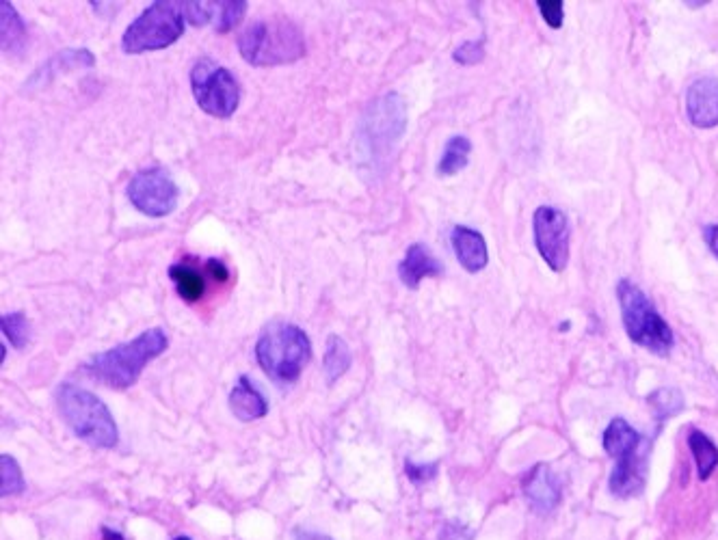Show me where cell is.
<instances>
[{
	"mask_svg": "<svg viewBox=\"0 0 718 540\" xmlns=\"http://www.w3.org/2000/svg\"><path fill=\"white\" fill-rule=\"evenodd\" d=\"M167 335L163 329H150L128 344L91 357L85 372L98 383L113 389H128L139 381L143 368L167 350Z\"/></svg>",
	"mask_w": 718,
	"mask_h": 540,
	"instance_id": "6da1fadb",
	"label": "cell"
},
{
	"mask_svg": "<svg viewBox=\"0 0 718 540\" xmlns=\"http://www.w3.org/2000/svg\"><path fill=\"white\" fill-rule=\"evenodd\" d=\"M238 50L256 67L288 65L305 57V39L299 26L288 18L256 20L238 37Z\"/></svg>",
	"mask_w": 718,
	"mask_h": 540,
	"instance_id": "7a4b0ae2",
	"label": "cell"
},
{
	"mask_svg": "<svg viewBox=\"0 0 718 540\" xmlns=\"http://www.w3.org/2000/svg\"><path fill=\"white\" fill-rule=\"evenodd\" d=\"M59 413L78 439L93 448L111 450L119 441V430L106 404L89 389L63 383L57 391Z\"/></svg>",
	"mask_w": 718,
	"mask_h": 540,
	"instance_id": "3957f363",
	"label": "cell"
},
{
	"mask_svg": "<svg viewBox=\"0 0 718 540\" xmlns=\"http://www.w3.org/2000/svg\"><path fill=\"white\" fill-rule=\"evenodd\" d=\"M256 359L275 383L292 385L312 359L310 337L295 324L273 322L260 335Z\"/></svg>",
	"mask_w": 718,
	"mask_h": 540,
	"instance_id": "277c9868",
	"label": "cell"
},
{
	"mask_svg": "<svg viewBox=\"0 0 718 540\" xmlns=\"http://www.w3.org/2000/svg\"><path fill=\"white\" fill-rule=\"evenodd\" d=\"M407 126L405 102L398 93L377 98L372 102L357 126V150L370 167L390 156L392 147L401 141Z\"/></svg>",
	"mask_w": 718,
	"mask_h": 540,
	"instance_id": "5b68a950",
	"label": "cell"
},
{
	"mask_svg": "<svg viewBox=\"0 0 718 540\" xmlns=\"http://www.w3.org/2000/svg\"><path fill=\"white\" fill-rule=\"evenodd\" d=\"M617 296L621 305L623 327L630 340L645 350L660 357H667L675 346V335L658 309L647 299V294L636 283L621 279L617 286Z\"/></svg>",
	"mask_w": 718,
	"mask_h": 540,
	"instance_id": "8992f818",
	"label": "cell"
},
{
	"mask_svg": "<svg viewBox=\"0 0 718 540\" xmlns=\"http://www.w3.org/2000/svg\"><path fill=\"white\" fill-rule=\"evenodd\" d=\"M184 22L182 3H169V0L152 3L126 29L122 50L128 54H141L169 48L182 37Z\"/></svg>",
	"mask_w": 718,
	"mask_h": 540,
	"instance_id": "52a82bcc",
	"label": "cell"
},
{
	"mask_svg": "<svg viewBox=\"0 0 718 540\" xmlns=\"http://www.w3.org/2000/svg\"><path fill=\"white\" fill-rule=\"evenodd\" d=\"M191 87L199 108L212 117H232L241 102V87L234 74L212 59H202L193 65Z\"/></svg>",
	"mask_w": 718,
	"mask_h": 540,
	"instance_id": "ba28073f",
	"label": "cell"
},
{
	"mask_svg": "<svg viewBox=\"0 0 718 540\" xmlns=\"http://www.w3.org/2000/svg\"><path fill=\"white\" fill-rule=\"evenodd\" d=\"M128 199L139 212L161 219L176 210L180 199V188L171 178L169 171L152 167L139 171L128 184Z\"/></svg>",
	"mask_w": 718,
	"mask_h": 540,
	"instance_id": "9c48e42d",
	"label": "cell"
},
{
	"mask_svg": "<svg viewBox=\"0 0 718 540\" xmlns=\"http://www.w3.org/2000/svg\"><path fill=\"white\" fill-rule=\"evenodd\" d=\"M533 227H535V245L537 251L556 273L567 268L569 264V238L571 229L565 212L550 206L537 208L533 216Z\"/></svg>",
	"mask_w": 718,
	"mask_h": 540,
	"instance_id": "30bf717a",
	"label": "cell"
},
{
	"mask_svg": "<svg viewBox=\"0 0 718 540\" xmlns=\"http://www.w3.org/2000/svg\"><path fill=\"white\" fill-rule=\"evenodd\" d=\"M647 458H649L647 443H643L641 448H636L632 452L617 456L615 469L608 480L610 493L621 499H632L641 495L647 482Z\"/></svg>",
	"mask_w": 718,
	"mask_h": 540,
	"instance_id": "8fae6325",
	"label": "cell"
},
{
	"mask_svg": "<svg viewBox=\"0 0 718 540\" xmlns=\"http://www.w3.org/2000/svg\"><path fill=\"white\" fill-rule=\"evenodd\" d=\"M686 111L697 128L710 130L718 126V78L703 76L688 87Z\"/></svg>",
	"mask_w": 718,
	"mask_h": 540,
	"instance_id": "7c38bea8",
	"label": "cell"
},
{
	"mask_svg": "<svg viewBox=\"0 0 718 540\" xmlns=\"http://www.w3.org/2000/svg\"><path fill=\"white\" fill-rule=\"evenodd\" d=\"M524 495L528 497V502L535 512L545 515V512H552L561 504V480L552 474L548 465H537L524 480Z\"/></svg>",
	"mask_w": 718,
	"mask_h": 540,
	"instance_id": "4fadbf2b",
	"label": "cell"
},
{
	"mask_svg": "<svg viewBox=\"0 0 718 540\" xmlns=\"http://www.w3.org/2000/svg\"><path fill=\"white\" fill-rule=\"evenodd\" d=\"M450 242H452V249H455L459 264L468 270V273H481V270L487 266V262H489L487 242H485L483 234H478L476 229L457 225L455 229H452Z\"/></svg>",
	"mask_w": 718,
	"mask_h": 540,
	"instance_id": "5bb4252c",
	"label": "cell"
},
{
	"mask_svg": "<svg viewBox=\"0 0 718 540\" xmlns=\"http://www.w3.org/2000/svg\"><path fill=\"white\" fill-rule=\"evenodd\" d=\"M442 275V262L433 258V253L424 245H411L407 249L405 260L398 264V277L407 288L416 290L424 279L440 277Z\"/></svg>",
	"mask_w": 718,
	"mask_h": 540,
	"instance_id": "9a60e30c",
	"label": "cell"
},
{
	"mask_svg": "<svg viewBox=\"0 0 718 540\" xmlns=\"http://www.w3.org/2000/svg\"><path fill=\"white\" fill-rule=\"evenodd\" d=\"M230 409L241 422H254L269 413V402L247 376H241L230 394Z\"/></svg>",
	"mask_w": 718,
	"mask_h": 540,
	"instance_id": "2e32d148",
	"label": "cell"
},
{
	"mask_svg": "<svg viewBox=\"0 0 718 540\" xmlns=\"http://www.w3.org/2000/svg\"><path fill=\"white\" fill-rule=\"evenodd\" d=\"M643 443L645 439L641 437V432L632 428L623 417H615L604 432V450L610 458H617L621 454L641 448Z\"/></svg>",
	"mask_w": 718,
	"mask_h": 540,
	"instance_id": "e0dca14e",
	"label": "cell"
},
{
	"mask_svg": "<svg viewBox=\"0 0 718 540\" xmlns=\"http://www.w3.org/2000/svg\"><path fill=\"white\" fill-rule=\"evenodd\" d=\"M0 35H3V52L20 54L26 46V26L11 3H0Z\"/></svg>",
	"mask_w": 718,
	"mask_h": 540,
	"instance_id": "ac0fdd59",
	"label": "cell"
},
{
	"mask_svg": "<svg viewBox=\"0 0 718 540\" xmlns=\"http://www.w3.org/2000/svg\"><path fill=\"white\" fill-rule=\"evenodd\" d=\"M169 279L174 281L178 294L186 303H197L204 299L206 281L202 273H197V268L178 262L169 268Z\"/></svg>",
	"mask_w": 718,
	"mask_h": 540,
	"instance_id": "d6986e66",
	"label": "cell"
},
{
	"mask_svg": "<svg viewBox=\"0 0 718 540\" xmlns=\"http://www.w3.org/2000/svg\"><path fill=\"white\" fill-rule=\"evenodd\" d=\"M688 448H690V452H693L699 480H708L718 465L716 443L706 435V432L693 430L688 435Z\"/></svg>",
	"mask_w": 718,
	"mask_h": 540,
	"instance_id": "ffe728a7",
	"label": "cell"
},
{
	"mask_svg": "<svg viewBox=\"0 0 718 540\" xmlns=\"http://www.w3.org/2000/svg\"><path fill=\"white\" fill-rule=\"evenodd\" d=\"M351 361L353 355L349 344L344 342L340 335H329L325 346V359H323L327 381L336 383L342 374H347V370L351 368Z\"/></svg>",
	"mask_w": 718,
	"mask_h": 540,
	"instance_id": "44dd1931",
	"label": "cell"
},
{
	"mask_svg": "<svg viewBox=\"0 0 718 540\" xmlns=\"http://www.w3.org/2000/svg\"><path fill=\"white\" fill-rule=\"evenodd\" d=\"M470 152H472V143L468 137H452L444 147L440 165H437V173H440L442 178L457 175L459 171L468 167Z\"/></svg>",
	"mask_w": 718,
	"mask_h": 540,
	"instance_id": "7402d4cb",
	"label": "cell"
},
{
	"mask_svg": "<svg viewBox=\"0 0 718 540\" xmlns=\"http://www.w3.org/2000/svg\"><path fill=\"white\" fill-rule=\"evenodd\" d=\"M93 63H96V59H93V54L85 48L81 50H63L61 54H55L42 70H39L35 74V78H46V76H52V74H61V72H72V70H78V67H91Z\"/></svg>",
	"mask_w": 718,
	"mask_h": 540,
	"instance_id": "603a6c76",
	"label": "cell"
},
{
	"mask_svg": "<svg viewBox=\"0 0 718 540\" xmlns=\"http://www.w3.org/2000/svg\"><path fill=\"white\" fill-rule=\"evenodd\" d=\"M647 404L651 407V411H654L656 420L660 422H667L669 417L677 415L682 409H684V398L677 389H658L654 391V394L647 396Z\"/></svg>",
	"mask_w": 718,
	"mask_h": 540,
	"instance_id": "cb8c5ba5",
	"label": "cell"
},
{
	"mask_svg": "<svg viewBox=\"0 0 718 540\" xmlns=\"http://www.w3.org/2000/svg\"><path fill=\"white\" fill-rule=\"evenodd\" d=\"M24 486V476L16 458L9 454L0 456V489H3V497L24 491Z\"/></svg>",
	"mask_w": 718,
	"mask_h": 540,
	"instance_id": "d4e9b609",
	"label": "cell"
},
{
	"mask_svg": "<svg viewBox=\"0 0 718 540\" xmlns=\"http://www.w3.org/2000/svg\"><path fill=\"white\" fill-rule=\"evenodd\" d=\"M3 333L7 340L16 346L24 348L31 340V324L24 314H5L3 316Z\"/></svg>",
	"mask_w": 718,
	"mask_h": 540,
	"instance_id": "484cf974",
	"label": "cell"
},
{
	"mask_svg": "<svg viewBox=\"0 0 718 540\" xmlns=\"http://www.w3.org/2000/svg\"><path fill=\"white\" fill-rule=\"evenodd\" d=\"M219 5V22H217V31L219 33H230L234 26H238L245 18L247 13V3L245 0H232V3H217Z\"/></svg>",
	"mask_w": 718,
	"mask_h": 540,
	"instance_id": "4316f807",
	"label": "cell"
},
{
	"mask_svg": "<svg viewBox=\"0 0 718 540\" xmlns=\"http://www.w3.org/2000/svg\"><path fill=\"white\" fill-rule=\"evenodd\" d=\"M483 57H485L483 39H478V42H465L455 50V61L461 65H476L483 61Z\"/></svg>",
	"mask_w": 718,
	"mask_h": 540,
	"instance_id": "83f0119b",
	"label": "cell"
},
{
	"mask_svg": "<svg viewBox=\"0 0 718 540\" xmlns=\"http://www.w3.org/2000/svg\"><path fill=\"white\" fill-rule=\"evenodd\" d=\"M537 5H539L543 20L548 22L550 29H561L563 20H565V11H563L561 0H539Z\"/></svg>",
	"mask_w": 718,
	"mask_h": 540,
	"instance_id": "f1b7e54d",
	"label": "cell"
},
{
	"mask_svg": "<svg viewBox=\"0 0 718 540\" xmlns=\"http://www.w3.org/2000/svg\"><path fill=\"white\" fill-rule=\"evenodd\" d=\"M182 11L186 22L195 26H204L212 18V9L206 3H182Z\"/></svg>",
	"mask_w": 718,
	"mask_h": 540,
	"instance_id": "f546056e",
	"label": "cell"
},
{
	"mask_svg": "<svg viewBox=\"0 0 718 540\" xmlns=\"http://www.w3.org/2000/svg\"><path fill=\"white\" fill-rule=\"evenodd\" d=\"M405 474L414 484H424L437 476V463L431 465H414L411 461L405 463Z\"/></svg>",
	"mask_w": 718,
	"mask_h": 540,
	"instance_id": "4dcf8cb0",
	"label": "cell"
},
{
	"mask_svg": "<svg viewBox=\"0 0 718 540\" xmlns=\"http://www.w3.org/2000/svg\"><path fill=\"white\" fill-rule=\"evenodd\" d=\"M437 540H474V534L465 528V525L448 521L444 523V528L440 530V538Z\"/></svg>",
	"mask_w": 718,
	"mask_h": 540,
	"instance_id": "1f68e13d",
	"label": "cell"
},
{
	"mask_svg": "<svg viewBox=\"0 0 718 540\" xmlns=\"http://www.w3.org/2000/svg\"><path fill=\"white\" fill-rule=\"evenodd\" d=\"M206 275L210 279H215L217 283H225L230 279V270L221 260H208L206 262Z\"/></svg>",
	"mask_w": 718,
	"mask_h": 540,
	"instance_id": "d6a6232c",
	"label": "cell"
},
{
	"mask_svg": "<svg viewBox=\"0 0 718 540\" xmlns=\"http://www.w3.org/2000/svg\"><path fill=\"white\" fill-rule=\"evenodd\" d=\"M703 240H706V245L718 258V225H708L706 229H703Z\"/></svg>",
	"mask_w": 718,
	"mask_h": 540,
	"instance_id": "836d02e7",
	"label": "cell"
},
{
	"mask_svg": "<svg viewBox=\"0 0 718 540\" xmlns=\"http://www.w3.org/2000/svg\"><path fill=\"white\" fill-rule=\"evenodd\" d=\"M295 540H334V538L310 530H295Z\"/></svg>",
	"mask_w": 718,
	"mask_h": 540,
	"instance_id": "e575fe53",
	"label": "cell"
},
{
	"mask_svg": "<svg viewBox=\"0 0 718 540\" xmlns=\"http://www.w3.org/2000/svg\"><path fill=\"white\" fill-rule=\"evenodd\" d=\"M102 534H104V538H106V540H124V536H122V534H117V532H113V530H109V528H104V530H102Z\"/></svg>",
	"mask_w": 718,
	"mask_h": 540,
	"instance_id": "d590c367",
	"label": "cell"
},
{
	"mask_svg": "<svg viewBox=\"0 0 718 540\" xmlns=\"http://www.w3.org/2000/svg\"><path fill=\"white\" fill-rule=\"evenodd\" d=\"M174 540H191V538H186V536H178V538H174Z\"/></svg>",
	"mask_w": 718,
	"mask_h": 540,
	"instance_id": "8d00e7d4",
	"label": "cell"
}]
</instances>
